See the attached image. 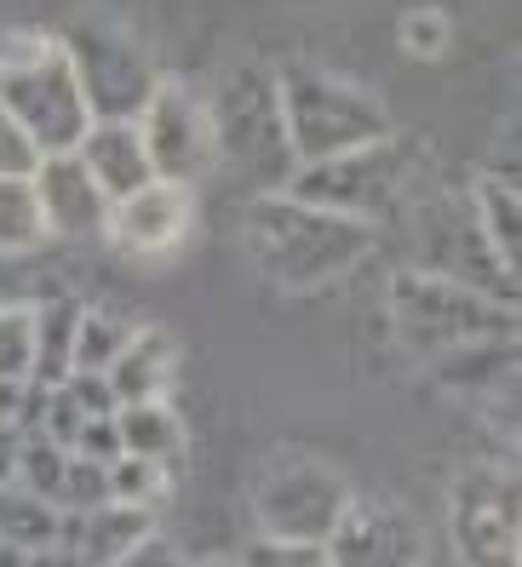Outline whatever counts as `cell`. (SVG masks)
<instances>
[{
    "mask_svg": "<svg viewBox=\"0 0 522 567\" xmlns=\"http://www.w3.org/2000/svg\"><path fill=\"white\" fill-rule=\"evenodd\" d=\"M242 236H247L253 270L276 287H287V292L328 287L373 252V224L305 207V202H293V195H258L247 207Z\"/></svg>",
    "mask_w": 522,
    "mask_h": 567,
    "instance_id": "1",
    "label": "cell"
},
{
    "mask_svg": "<svg viewBox=\"0 0 522 567\" xmlns=\"http://www.w3.org/2000/svg\"><path fill=\"white\" fill-rule=\"evenodd\" d=\"M0 104L12 110V121L29 132V144L41 155L75 150L92 126L70 52H63L58 35H41V29H7L0 35Z\"/></svg>",
    "mask_w": 522,
    "mask_h": 567,
    "instance_id": "2",
    "label": "cell"
},
{
    "mask_svg": "<svg viewBox=\"0 0 522 567\" xmlns=\"http://www.w3.org/2000/svg\"><path fill=\"white\" fill-rule=\"evenodd\" d=\"M207 126H213V161H224L258 195L287 189L299 161H293V144H287L276 70H265V63H236L207 97Z\"/></svg>",
    "mask_w": 522,
    "mask_h": 567,
    "instance_id": "3",
    "label": "cell"
},
{
    "mask_svg": "<svg viewBox=\"0 0 522 567\" xmlns=\"http://www.w3.org/2000/svg\"><path fill=\"white\" fill-rule=\"evenodd\" d=\"M276 92H282L287 144H293V161L299 166L390 138V110L368 86H350L345 75L310 70V63H287L276 75Z\"/></svg>",
    "mask_w": 522,
    "mask_h": 567,
    "instance_id": "4",
    "label": "cell"
},
{
    "mask_svg": "<svg viewBox=\"0 0 522 567\" xmlns=\"http://www.w3.org/2000/svg\"><path fill=\"white\" fill-rule=\"evenodd\" d=\"M390 327L413 355H448L460 344H482V339H516V310L494 305L460 281H442L426 270H402L390 287Z\"/></svg>",
    "mask_w": 522,
    "mask_h": 567,
    "instance_id": "5",
    "label": "cell"
},
{
    "mask_svg": "<svg viewBox=\"0 0 522 567\" xmlns=\"http://www.w3.org/2000/svg\"><path fill=\"white\" fill-rule=\"evenodd\" d=\"M402 189H408V150L397 138L368 144V150H345L328 161H305L293 166V178L282 195L321 213H339L356 224H379L385 213L402 207Z\"/></svg>",
    "mask_w": 522,
    "mask_h": 567,
    "instance_id": "6",
    "label": "cell"
},
{
    "mask_svg": "<svg viewBox=\"0 0 522 567\" xmlns=\"http://www.w3.org/2000/svg\"><path fill=\"white\" fill-rule=\"evenodd\" d=\"M63 52H70L75 75H81V92H86V110L92 121H139V110L150 104L155 92V70L144 47L126 35L115 23H81L63 35Z\"/></svg>",
    "mask_w": 522,
    "mask_h": 567,
    "instance_id": "7",
    "label": "cell"
},
{
    "mask_svg": "<svg viewBox=\"0 0 522 567\" xmlns=\"http://www.w3.org/2000/svg\"><path fill=\"white\" fill-rule=\"evenodd\" d=\"M345 505H350L345 476L328 471V464H316V458L276 464L253 493L258 533L265 539H293V545H321L334 533V522L345 516Z\"/></svg>",
    "mask_w": 522,
    "mask_h": 567,
    "instance_id": "8",
    "label": "cell"
},
{
    "mask_svg": "<svg viewBox=\"0 0 522 567\" xmlns=\"http://www.w3.org/2000/svg\"><path fill=\"white\" fill-rule=\"evenodd\" d=\"M139 138L167 184H195L213 166V126H207V97L184 81H155L150 104L139 110Z\"/></svg>",
    "mask_w": 522,
    "mask_h": 567,
    "instance_id": "9",
    "label": "cell"
},
{
    "mask_svg": "<svg viewBox=\"0 0 522 567\" xmlns=\"http://www.w3.org/2000/svg\"><path fill=\"white\" fill-rule=\"evenodd\" d=\"M419 229H426V241H419V270L426 276L460 281V287H471L482 298H494V305L516 310V276L494 258V247L482 241L477 218L460 224V207L442 202V207H431L426 218H419Z\"/></svg>",
    "mask_w": 522,
    "mask_h": 567,
    "instance_id": "10",
    "label": "cell"
},
{
    "mask_svg": "<svg viewBox=\"0 0 522 567\" xmlns=\"http://www.w3.org/2000/svg\"><path fill=\"white\" fill-rule=\"evenodd\" d=\"M453 539L465 567H516V482L494 471L453 482Z\"/></svg>",
    "mask_w": 522,
    "mask_h": 567,
    "instance_id": "11",
    "label": "cell"
},
{
    "mask_svg": "<svg viewBox=\"0 0 522 567\" xmlns=\"http://www.w3.org/2000/svg\"><path fill=\"white\" fill-rule=\"evenodd\" d=\"M321 550L328 567H419V527L385 498H350Z\"/></svg>",
    "mask_w": 522,
    "mask_h": 567,
    "instance_id": "12",
    "label": "cell"
},
{
    "mask_svg": "<svg viewBox=\"0 0 522 567\" xmlns=\"http://www.w3.org/2000/svg\"><path fill=\"white\" fill-rule=\"evenodd\" d=\"M29 184H35V202H41V218H47V241H104L110 195L92 184V173L81 166L75 150L41 155Z\"/></svg>",
    "mask_w": 522,
    "mask_h": 567,
    "instance_id": "13",
    "label": "cell"
},
{
    "mask_svg": "<svg viewBox=\"0 0 522 567\" xmlns=\"http://www.w3.org/2000/svg\"><path fill=\"white\" fill-rule=\"evenodd\" d=\"M190 236V184L150 178L144 189L110 202L104 241H115L126 258H161Z\"/></svg>",
    "mask_w": 522,
    "mask_h": 567,
    "instance_id": "14",
    "label": "cell"
},
{
    "mask_svg": "<svg viewBox=\"0 0 522 567\" xmlns=\"http://www.w3.org/2000/svg\"><path fill=\"white\" fill-rule=\"evenodd\" d=\"M75 155H81V166L110 202H121V195H133L155 178V166L144 155V138H139V121H92L86 138L75 144Z\"/></svg>",
    "mask_w": 522,
    "mask_h": 567,
    "instance_id": "15",
    "label": "cell"
},
{
    "mask_svg": "<svg viewBox=\"0 0 522 567\" xmlns=\"http://www.w3.org/2000/svg\"><path fill=\"white\" fill-rule=\"evenodd\" d=\"M144 533H155V511H139V505H92V511H63V533L58 545H70L81 556V567H110L115 556H126Z\"/></svg>",
    "mask_w": 522,
    "mask_h": 567,
    "instance_id": "16",
    "label": "cell"
},
{
    "mask_svg": "<svg viewBox=\"0 0 522 567\" xmlns=\"http://www.w3.org/2000/svg\"><path fill=\"white\" fill-rule=\"evenodd\" d=\"M104 379L115 390V402H167V390L178 379V339L167 327H139L133 344H126L110 367Z\"/></svg>",
    "mask_w": 522,
    "mask_h": 567,
    "instance_id": "17",
    "label": "cell"
},
{
    "mask_svg": "<svg viewBox=\"0 0 522 567\" xmlns=\"http://www.w3.org/2000/svg\"><path fill=\"white\" fill-rule=\"evenodd\" d=\"M35 310V361H29V379L35 384H63L75 373V327H81V305L75 298H41Z\"/></svg>",
    "mask_w": 522,
    "mask_h": 567,
    "instance_id": "18",
    "label": "cell"
},
{
    "mask_svg": "<svg viewBox=\"0 0 522 567\" xmlns=\"http://www.w3.org/2000/svg\"><path fill=\"white\" fill-rule=\"evenodd\" d=\"M477 229H482V241L494 247V258L516 276V252H522V202H516V178L482 173V184H477Z\"/></svg>",
    "mask_w": 522,
    "mask_h": 567,
    "instance_id": "19",
    "label": "cell"
},
{
    "mask_svg": "<svg viewBox=\"0 0 522 567\" xmlns=\"http://www.w3.org/2000/svg\"><path fill=\"white\" fill-rule=\"evenodd\" d=\"M115 430H121V453H139V458H161L173 464L184 453V424L167 402H126L115 408Z\"/></svg>",
    "mask_w": 522,
    "mask_h": 567,
    "instance_id": "20",
    "label": "cell"
},
{
    "mask_svg": "<svg viewBox=\"0 0 522 567\" xmlns=\"http://www.w3.org/2000/svg\"><path fill=\"white\" fill-rule=\"evenodd\" d=\"M63 533V511L52 505V498L29 493L18 482L0 487V539L18 545V550H41V545H58Z\"/></svg>",
    "mask_w": 522,
    "mask_h": 567,
    "instance_id": "21",
    "label": "cell"
},
{
    "mask_svg": "<svg viewBox=\"0 0 522 567\" xmlns=\"http://www.w3.org/2000/svg\"><path fill=\"white\" fill-rule=\"evenodd\" d=\"M139 321L115 310V305H81V327H75V373H104V367L133 344Z\"/></svg>",
    "mask_w": 522,
    "mask_h": 567,
    "instance_id": "22",
    "label": "cell"
},
{
    "mask_svg": "<svg viewBox=\"0 0 522 567\" xmlns=\"http://www.w3.org/2000/svg\"><path fill=\"white\" fill-rule=\"evenodd\" d=\"M47 247V218L29 178H0V258H23Z\"/></svg>",
    "mask_w": 522,
    "mask_h": 567,
    "instance_id": "23",
    "label": "cell"
},
{
    "mask_svg": "<svg viewBox=\"0 0 522 567\" xmlns=\"http://www.w3.org/2000/svg\"><path fill=\"white\" fill-rule=\"evenodd\" d=\"M173 487V464L161 458H139V453H121L110 458V498L115 505H139V511H155Z\"/></svg>",
    "mask_w": 522,
    "mask_h": 567,
    "instance_id": "24",
    "label": "cell"
},
{
    "mask_svg": "<svg viewBox=\"0 0 522 567\" xmlns=\"http://www.w3.org/2000/svg\"><path fill=\"white\" fill-rule=\"evenodd\" d=\"M63 464H70V447H58V442H47V436H18V471H12V482L58 505Z\"/></svg>",
    "mask_w": 522,
    "mask_h": 567,
    "instance_id": "25",
    "label": "cell"
},
{
    "mask_svg": "<svg viewBox=\"0 0 522 567\" xmlns=\"http://www.w3.org/2000/svg\"><path fill=\"white\" fill-rule=\"evenodd\" d=\"M29 361H35V310L0 305V379H29Z\"/></svg>",
    "mask_w": 522,
    "mask_h": 567,
    "instance_id": "26",
    "label": "cell"
},
{
    "mask_svg": "<svg viewBox=\"0 0 522 567\" xmlns=\"http://www.w3.org/2000/svg\"><path fill=\"white\" fill-rule=\"evenodd\" d=\"M92 505H110V464L70 453V464H63V487H58V511L75 516V511H92Z\"/></svg>",
    "mask_w": 522,
    "mask_h": 567,
    "instance_id": "27",
    "label": "cell"
},
{
    "mask_svg": "<svg viewBox=\"0 0 522 567\" xmlns=\"http://www.w3.org/2000/svg\"><path fill=\"white\" fill-rule=\"evenodd\" d=\"M236 567H328V550L321 545H293V539H265V533H258Z\"/></svg>",
    "mask_w": 522,
    "mask_h": 567,
    "instance_id": "28",
    "label": "cell"
},
{
    "mask_svg": "<svg viewBox=\"0 0 522 567\" xmlns=\"http://www.w3.org/2000/svg\"><path fill=\"white\" fill-rule=\"evenodd\" d=\"M35 161H41V150L29 144V132L12 121L7 104H0V178H29V173H35Z\"/></svg>",
    "mask_w": 522,
    "mask_h": 567,
    "instance_id": "29",
    "label": "cell"
},
{
    "mask_svg": "<svg viewBox=\"0 0 522 567\" xmlns=\"http://www.w3.org/2000/svg\"><path fill=\"white\" fill-rule=\"evenodd\" d=\"M402 47L419 52V58H442L448 52V18L431 12V7H419L413 18H402Z\"/></svg>",
    "mask_w": 522,
    "mask_h": 567,
    "instance_id": "30",
    "label": "cell"
},
{
    "mask_svg": "<svg viewBox=\"0 0 522 567\" xmlns=\"http://www.w3.org/2000/svg\"><path fill=\"white\" fill-rule=\"evenodd\" d=\"M63 390L75 395V408L86 413V419H110L121 402H115V390H110V379L104 373H70L63 379Z\"/></svg>",
    "mask_w": 522,
    "mask_h": 567,
    "instance_id": "31",
    "label": "cell"
},
{
    "mask_svg": "<svg viewBox=\"0 0 522 567\" xmlns=\"http://www.w3.org/2000/svg\"><path fill=\"white\" fill-rule=\"evenodd\" d=\"M70 453H81V458H98V464L121 458V430H115V413H110V419H86Z\"/></svg>",
    "mask_w": 522,
    "mask_h": 567,
    "instance_id": "32",
    "label": "cell"
},
{
    "mask_svg": "<svg viewBox=\"0 0 522 567\" xmlns=\"http://www.w3.org/2000/svg\"><path fill=\"white\" fill-rule=\"evenodd\" d=\"M110 567H190V561H184L167 539H161V533H144V539L126 550V556H115Z\"/></svg>",
    "mask_w": 522,
    "mask_h": 567,
    "instance_id": "33",
    "label": "cell"
},
{
    "mask_svg": "<svg viewBox=\"0 0 522 567\" xmlns=\"http://www.w3.org/2000/svg\"><path fill=\"white\" fill-rule=\"evenodd\" d=\"M23 390H29V379H0V430H18V419H23Z\"/></svg>",
    "mask_w": 522,
    "mask_h": 567,
    "instance_id": "34",
    "label": "cell"
},
{
    "mask_svg": "<svg viewBox=\"0 0 522 567\" xmlns=\"http://www.w3.org/2000/svg\"><path fill=\"white\" fill-rule=\"evenodd\" d=\"M23 567H81V556L70 545H41V550H29Z\"/></svg>",
    "mask_w": 522,
    "mask_h": 567,
    "instance_id": "35",
    "label": "cell"
},
{
    "mask_svg": "<svg viewBox=\"0 0 522 567\" xmlns=\"http://www.w3.org/2000/svg\"><path fill=\"white\" fill-rule=\"evenodd\" d=\"M12 471H18V430H0V487L12 482Z\"/></svg>",
    "mask_w": 522,
    "mask_h": 567,
    "instance_id": "36",
    "label": "cell"
},
{
    "mask_svg": "<svg viewBox=\"0 0 522 567\" xmlns=\"http://www.w3.org/2000/svg\"><path fill=\"white\" fill-rule=\"evenodd\" d=\"M23 561H29V550H18V545L0 539V567H23Z\"/></svg>",
    "mask_w": 522,
    "mask_h": 567,
    "instance_id": "37",
    "label": "cell"
},
{
    "mask_svg": "<svg viewBox=\"0 0 522 567\" xmlns=\"http://www.w3.org/2000/svg\"><path fill=\"white\" fill-rule=\"evenodd\" d=\"M207 567H224V561H207Z\"/></svg>",
    "mask_w": 522,
    "mask_h": 567,
    "instance_id": "38",
    "label": "cell"
}]
</instances>
